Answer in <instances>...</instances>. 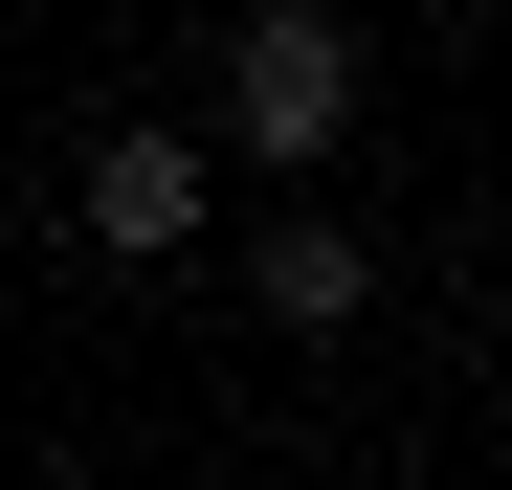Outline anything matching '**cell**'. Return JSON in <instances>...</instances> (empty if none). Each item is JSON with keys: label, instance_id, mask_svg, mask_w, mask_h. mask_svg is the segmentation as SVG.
<instances>
[{"label": "cell", "instance_id": "obj_2", "mask_svg": "<svg viewBox=\"0 0 512 490\" xmlns=\"http://www.w3.org/2000/svg\"><path fill=\"white\" fill-rule=\"evenodd\" d=\"M67 223H90L112 268H179V245L223 223V134H156V112H134V134H90V179H67Z\"/></svg>", "mask_w": 512, "mask_h": 490}, {"label": "cell", "instance_id": "obj_1", "mask_svg": "<svg viewBox=\"0 0 512 490\" xmlns=\"http://www.w3.org/2000/svg\"><path fill=\"white\" fill-rule=\"evenodd\" d=\"M334 134H357V23L334 0H245L223 23V156L245 179H312Z\"/></svg>", "mask_w": 512, "mask_h": 490}, {"label": "cell", "instance_id": "obj_3", "mask_svg": "<svg viewBox=\"0 0 512 490\" xmlns=\"http://www.w3.org/2000/svg\"><path fill=\"white\" fill-rule=\"evenodd\" d=\"M245 290H268V335H357V312H379V223L268 201V223H245Z\"/></svg>", "mask_w": 512, "mask_h": 490}]
</instances>
